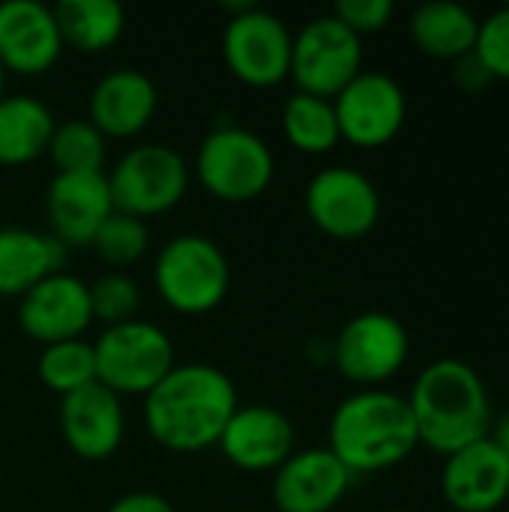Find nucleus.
<instances>
[{"label": "nucleus", "mask_w": 509, "mask_h": 512, "mask_svg": "<svg viewBox=\"0 0 509 512\" xmlns=\"http://www.w3.org/2000/svg\"><path fill=\"white\" fill-rule=\"evenodd\" d=\"M237 411V390L225 372L207 363L174 366L150 393L144 423L153 441L174 453H198L219 444L231 414Z\"/></svg>", "instance_id": "nucleus-1"}, {"label": "nucleus", "mask_w": 509, "mask_h": 512, "mask_svg": "<svg viewBox=\"0 0 509 512\" xmlns=\"http://www.w3.org/2000/svg\"><path fill=\"white\" fill-rule=\"evenodd\" d=\"M417 423V438L423 447L441 453L444 459L456 450L489 438L495 423V408L480 372L459 360H432L414 381L411 396H405Z\"/></svg>", "instance_id": "nucleus-2"}, {"label": "nucleus", "mask_w": 509, "mask_h": 512, "mask_svg": "<svg viewBox=\"0 0 509 512\" xmlns=\"http://www.w3.org/2000/svg\"><path fill=\"white\" fill-rule=\"evenodd\" d=\"M420 447L405 396L372 387L348 396L330 417V453L351 474H378L402 465Z\"/></svg>", "instance_id": "nucleus-3"}, {"label": "nucleus", "mask_w": 509, "mask_h": 512, "mask_svg": "<svg viewBox=\"0 0 509 512\" xmlns=\"http://www.w3.org/2000/svg\"><path fill=\"white\" fill-rule=\"evenodd\" d=\"M153 282L159 297L174 312L204 315L225 300L231 267L213 240L201 234H180L159 252Z\"/></svg>", "instance_id": "nucleus-4"}, {"label": "nucleus", "mask_w": 509, "mask_h": 512, "mask_svg": "<svg viewBox=\"0 0 509 512\" xmlns=\"http://www.w3.org/2000/svg\"><path fill=\"white\" fill-rule=\"evenodd\" d=\"M93 357L96 381L117 396H147L174 369V345L165 330L138 318L108 327Z\"/></svg>", "instance_id": "nucleus-5"}, {"label": "nucleus", "mask_w": 509, "mask_h": 512, "mask_svg": "<svg viewBox=\"0 0 509 512\" xmlns=\"http://www.w3.org/2000/svg\"><path fill=\"white\" fill-rule=\"evenodd\" d=\"M195 174L201 186L219 201H255L273 180V153L255 132L222 126L201 141Z\"/></svg>", "instance_id": "nucleus-6"}, {"label": "nucleus", "mask_w": 509, "mask_h": 512, "mask_svg": "<svg viewBox=\"0 0 509 512\" xmlns=\"http://www.w3.org/2000/svg\"><path fill=\"white\" fill-rule=\"evenodd\" d=\"M363 72V39L333 12L300 27L291 45V78L300 93L336 99Z\"/></svg>", "instance_id": "nucleus-7"}, {"label": "nucleus", "mask_w": 509, "mask_h": 512, "mask_svg": "<svg viewBox=\"0 0 509 512\" xmlns=\"http://www.w3.org/2000/svg\"><path fill=\"white\" fill-rule=\"evenodd\" d=\"M108 189L114 210L150 219L180 204L189 189V165L165 144H138L114 165Z\"/></svg>", "instance_id": "nucleus-8"}, {"label": "nucleus", "mask_w": 509, "mask_h": 512, "mask_svg": "<svg viewBox=\"0 0 509 512\" xmlns=\"http://www.w3.org/2000/svg\"><path fill=\"white\" fill-rule=\"evenodd\" d=\"M411 339L405 324L381 309L354 315L336 336L333 363L336 369L366 390L390 381L408 360Z\"/></svg>", "instance_id": "nucleus-9"}, {"label": "nucleus", "mask_w": 509, "mask_h": 512, "mask_svg": "<svg viewBox=\"0 0 509 512\" xmlns=\"http://www.w3.org/2000/svg\"><path fill=\"white\" fill-rule=\"evenodd\" d=\"M291 45L294 36L288 24L261 6L228 18L222 36L228 69L249 87H273L285 81L291 75Z\"/></svg>", "instance_id": "nucleus-10"}, {"label": "nucleus", "mask_w": 509, "mask_h": 512, "mask_svg": "<svg viewBox=\"0 0 509 512\" xmlns=\"http://www.w3.org/2000/svg\"><path fill=\"white\" fill-rule=\"evenodd\" d=\"M306 213L333 240H360L381 219L378 186L345 165L318 171L306 186Z\"/></svg>", "instance_id": "nucleus-11"}, {"label": "nucleus", "mask_w": 509, "mask_h": 512, "mask_svg": "<svg viewBox=\"0 0 509 512\" xmlns=\"http://www.w3.org/2000/svg\"><path fill=\"white\" fill-rule=\"evenodd\" d=\"M339 135L354 147L375 150L390 144L408 117V99L402 84L387 72H360L336 99Z\"/></svg>", "instance_id": "nucleus-12"}, {"label": "nucleus", "mask_w": 509, "mask_h": 512, "mask_svg": "<svg viewBox=\"0 0 509 512\" xmlns=\"http://www.w3.org/2000/svg\"><path fill=\"white\" fill-rule=\"evenodd\" d=\"M441 492L456 512H495L509 498L507 453L483 438L444 459Z\"/></svg>", "instance_id": "nucleus-13"}, {"label": "nucleus", "mask_w": 509, "mask_h": 512, "mask_svg": "<svg viewBox=\"0 0 509 512\" xmlns=\"http://www.w3.org/2000/svg\"><path fill=\"white\" fill-rule=\"evenodd\" d=\"M90 321L93 312H90L87 285L66 273H54L42 279L36 288H30L21 297L18 306L21 330L42 345L78 339L90 327Z\"/></svg>", "instance_id": "nucleus-14"}, {"label": "nucleus", "mask_w": 509, "mask_h": 512, "mask_svg": "<svg viewBox=\"0 0 509 512\" xmlns=\"http://www.w3.org/2000/svg\"><path fill=\"white\" fill-rule=\"evenodd\" d=\"M354 474L327 450L291 453L273 480V501L279 512H333L348 495Z\"/></svg>", "instance_id": "nucleus-15"}, {"label": "nucleus", "mask_w": 509, "mask_h": 512, "mask_svg": "<svg viewBox=\"0 0 509 512\" xmlns=\"http://www.w3.org/2000/svg\"><path fill=\"white\" fill-rule=\"evenodd\" d=\"M63 51L54 9L39 0L0 3V63L6 72L42 75Z\"/></svg>", "instance_id": "nucleus-16"}, {"label": "nucleus", "mask_w": 509, "mask_h": 512, "mask_svg": "<svg viewBox=\"0 0 509 512\" xmlns=\"http://www.w3.org/2000/svg\"><path fill=\"white\" fill-rule=\"evenodd\" d=\"M60 429L69 450L87 462L111 459L123 444V408L120 396L108 387L87 384L60 402Z\"/></svg>", "instance_id": "nucleus-17"}, {"label": "nucleus", "mask_w": 509, "mask_h": 512, "mask_svg": "<svg viewBox=\"0 0 509 512\" xmlns=\"http://www.w3.org/2000/svg\"><path fill=\"white\" fill-rule=\"evenodd\" d=\"M114 213L108 174H54L48 183V222L66 246H90L102 222Z\"/></svg>", "instance_id": "nucleus-18"}, {"label": "nucleus", "mask_w": 509, "mask_h": 512, "mask_svg": "<svg viewBox=\"0 0 509 512\" xmlns=\"http://www.w3.org/2000/svg\"><path fill=\"white\" fill-rule=\"evenodd\" d=\"M219 447L243 471H276L294 453V423L270 405H237Z\"/></svg>", "instance_id": "nucleus-19"}, {"label": "nucleus", "mask_w": 509, "mask_h": 512, "mask_svg": "<svg viewBox=\"0 0 509 512\" xmlns=\"http://www.w3.org/2000/svg\"><path fill=\"white\" fill-rule=\"evenodd\" d=\"M156 84L138 69L108 72L90 93V123L105 138H132L156 114Z\"/></svg>", "instance_id": "nucleus-20"}, {"label": "nucleus", "mask_w": 509, "mask_h": 512, "mask_svg": "<svg viewBox=\"0 0 509 512\" xmlns=\"http://www.w3.org/2000/svg\"><path fill=\"white\" fill-rule=\"evenodd\" d=\"M63 243L51 234H36L24 228L0 231V300L24 297L42 279L60 273Z\"/></svg>", "instance_id": "nucleus-21"}, {"label": "nucleus", "mask_w": 509, "mask_h": 512, "mask_svg": "<svg viewBox=\"0 0 509 512\" xmlns=\"http://www.w3.org/2000/svg\"><path fill=\"white\" fill-rule=\"evenodd\" d=\"M480 18L459 0H429L411 12V42L435 57L456 63L459 57L471 54L477 45Z\"/></svg>", "instance_id": "nucleus-22"}, {"label": "nucleus", "mask_w": 509, "mask_h": 512, "mask_svg": "<svg viewBox=\"0 0 509 512\" xmlns=\"http://www.w3.org/2000/svg\"><path fill=\"white\" fill-rule=\"evenodd\" d=\"M54 114L33 96L0 99V165H24L48 153Z\"/></svg>", "instance_id": "nucleus-23"}, {"label": "nucleus", "mask_w": 509, "mask_h": 512, "mask_svg": "<svg viewBox=\"0 0 509 512\" xmlns=\"http://www.w3.org/2000/svg\"><path fill=\"white\" fill-rule=\"evenodd\" d=\"M54 21L63 45L96 54L111 48L123 36L126 12L114 0H60L54 6Z\"/></svg>", "instance_id": "nucleus-24"}, {"label": "nucleus", "mask_w": 509, "mask_h": 512, "mask_svg": "<svg viewBox=\"0 0 509 512\" xmlns=\"http://www.w3.org/2000/svg\"><path fill=\"white\" fill-rule=\"evenodd\" d=\"M282 129L291 147H297L300 153H312V156L330 153L342 141L333 99L309 96L300 90L282 108Z\"/></svg>", "instance_id": "nucleus-25"}, {"label": "nucleus", "mask_w": 509, "mask_h": 512, "mask_svg": "<svg viewBox=\"0 0 509 512\" xmlns=\"http://www.w3.org/2000/svg\"><path fill=\"white\" fill-rule=\"evenodd\" d=\"M39 381L60 396H69L87 384H96V357L93 345L81 339L45 345L39 354Z\"/></svg>", "instance_id": "nucleus-26"}, {"label": "nucleus", "mask_w": 509, "mask_h": 512, "mask_svg": "<svg viewBox=\"0 0 509 512\" xmlns=\"http://www.w3.org/2000/svg\"><path fill=\"white\" fill-rule=\"evenodd\" d=\"M48 153L57 165V174L102 171L105 135L90 120H66V123L54 126Z\"/></svg>", "instance_id": "nucleus-27"}, {"label": "nucleus", "mask_w": 509, "mask_h": 512, "mask_svg": "<svg viewBox=\"0 0 509 512\" xmlns=\"http://www.w3.org/2000/svg\"><path fill=\"white\" fill-rule=\"evenodd\" d=\"M90 246L111 267H129V264H135V261L144 258V252L150 246V228H147L144 219L114 210L102 222V228L96 231V237H93Z\"/></svg>", "instance_id": "nucleus-28"}, {"label": "nucleus", "mask_w": 509, "mask_h": 512, "mask_svg": "<svg viewBox=\"0 0 509 512\" xmlns=\"http://www.w3.org/2000/svg\"><path fill=\"white\" fill-rule=\"evenodd\" d=\"M87 294H90L93 318L105 321L108 327L135 321V312L141 306V291H138L135 279L123 276V273L99 276L93 285H87Z\"/></svg>", "instance_id": "nucleus-29"}, {"label": "nucleus", "mask_w": 509, "mask_h": 512, "mask_svg": "<svg viewBox=\"0 0 509 512\" xmlns=\"http://www.w3.org/2000/svg\"><path fill=\"white\" fill-rule=\"evenodd\" d=\"M474 54L486 63L495 81H509V6L480 18Z\"/></svg>", "instance_id": "nucleus-30"}, {"label": "nucleus", "mask_w": 509, "mask_h": 512, "mask_svg": "<svg viewBox=\"0 0 509 512\" xmlns=\"http://www.w3.org/2000/svg\"><path fill=\"white\" fill-rule=\"evenodd\" d=\"M393 12H396V6L390 0H336V6H333V15L345 27H351L360 39L366 33L384 30L390 24Z\"/></svg>", "instance_id": "nucleus-31"}, {"label": "nucleus", "mask_w": 509, "mask_h": 512, "mask_svg": "<svg viewBox=\"0 0 509 512\" xmlns=\"http://www.w3.org/2000/svg\"><path fill=\"white\" fill-rule=\"evenodd\" d=\"M453 81H456V87L465 90V93H480V90H486L495 78H492V72L486 69V63L471 51V54H465V57H459V60L453 63Z\"/></svg>", "instance_id": "nucleus-32"}, {"label": "nucleus", "mask_w": 509, "mask_h": 512, "mask_svg": "<svg viewBox=\"0 0 509 512\" xmlns=\"http://www.w3.org/2000/svg\"><path fill=\"white\" fill-rule=\"evenodd\" d=\"M108 512H177L171 507L168 498L156 495V492H132V495H123L117 498Z\"/></svg>", "instance_id": "nucleus-33"}, {"label": "nucleus", "mask_w": 509, "mask_h": 512, "mask_svg": "<svg viewBox=\"0 0 509 512\" xmlns=\"http://www.w3.org/2000/svg\"><path fill=\"white\" fill-rule=\"evenodd\" d=\"M489 438L507 453L509 459V408H504L498 417H495V423H492V432H489Z\"/></svg>", "instance_id": "nucleus-34"}, {"label": "nucleus", "mask_w": 509, "mask_h": 512, "mask_svg": "<svg viewBox=\"0 0 509 512\" xmlns=\"http://www.w3.org/2000/svg\"><path fill=\"white\" fill-rule=\"evenodd\" d=\"M3 90H6V69H3V63H0V99H3Z\"/></svg>", "instance_id": "nucleus-35"}, {"label": "nucleus", "mask_w": 509, "mask_h": 512, "mask_svg": "<svg viewBox=\"0 0 509 512\" xmlns=\"http://www.w3.org/2000/svg\"><path fill=\"white\" fill-rule=\"evenodd\" d=\"M390 512H417V510H390Z\"/></svg>", "instance_id": "nucleus-36"}]
</instances>
